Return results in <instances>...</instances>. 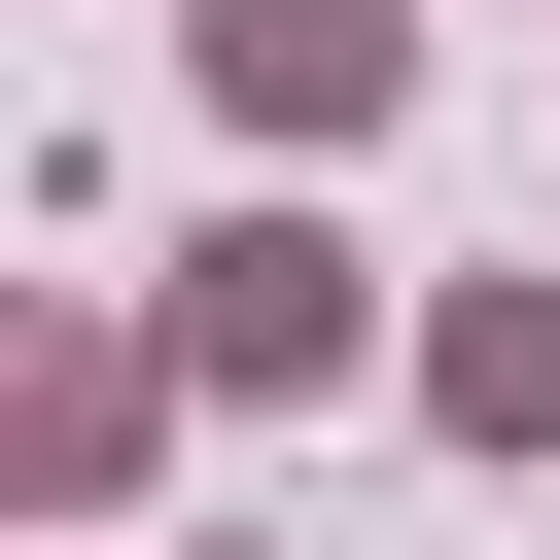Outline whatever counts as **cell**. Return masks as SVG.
I'll return each mask as SVG.
<instances>
[{
	"label": "cell",
	"mask_w": 560,
	"mask_h": 560,
	"mask_svg": "<svg viewBox=\"0 0 560 560\" xmlns=\"http://www.w3.org/2000/svg\"><path fill=\"white\" fill-rule=\"evenodd\" d=\"M140 385H175V350H105V315H35V525H105V490H140Z\"/></svg>",
	"instance_id": "obj_4"
},
{
	"label": "cell",
	"mask_w": 560,
	"mask_h": 560,
	"mask_svg": "<svg viewBox=\"0 0 560 560\" xmlns=\"http://www.w3.org/2000/svg\"><path fill=\"white\" fill-rule=\"evenodd\" d=\"M175 70L315 175V140H385V105H420V0H175Z\"/></svg>",
	"instance_id": "obj_2"
},
{
	"label": "cell",
	"mask_w": 560,
	"mask_h": 560,
	"mask_svg": "<svg viewBox=\"0 0 560 560\" xmlns=\"http://www.w3.org/2000/svg\"><path fill=\"white\" fill-rule=\"evenodd\" d=\"M175 385H245V420H315V385H385V280H350L315 210H210V245H175Z\"/></svg>",
	"instance_id": "obj_1"
},
{
	"label": "cell",
	"mask_w": 560,
	"mask_h": 560,
	"mask_svg": "<svg viewBox=\"0 0 560 560\" xmlns=\"http://www.w3.org/2000/svg\"><path fill=\"white\" fill-rule=\"evenodd\" d=\"M420 420H455V455H560V280H455V315H420Z\"/></svg>",
	"instance_id": "obj_3"
}]
</instances>
